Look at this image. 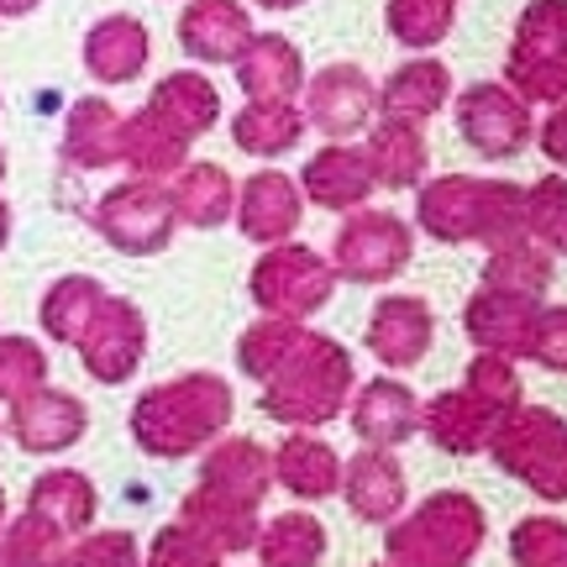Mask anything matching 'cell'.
<instances>
[{
    "label": "cell",
    "instance_id": "38",
    "mask_svg": "<svg viewBox=\"0 0 567 567\" xmlns=\"http://www.w3.org/2000/svg\"><path fill=\"white\" fill-rule=\"evenodd\" d=\"M484 284L488 289H515V295H547L551 284V252L536 247L530 237L505 247H488V264H484Z\"/></svg>",
    "mask_w": 567,
    "mask_h": 567
},
{
    "label": "cell",
    "instance_id": "16",
    "mask_svg": "<svg viewBox=\"0 0 567 567\" xmlns=\"http://www.w3.org/2000/svg\"><path fill=\"white\" fill-rule=\"evenodd\" d=\"M252 38H258V27L243 0H189L179 11V48L205 69L237 63Z\"/></svg>",
    "mask_w": 567,
    "mask_h": 567
},
{
    "label": "cell",
    "instance_id": "46",
    "mask_svg": "<svg viewBox=\"0 0 567 567\" xmlns=\"http://www.w3.org/2000/svg\"><path fill=\"white\" fill-rule=\"evenodd\" d=\"M526 358L530 363H542V368H551V373H567V305H542Z\"/></svg>",
    "mask_w": 567,
    "mask_h": 567
},
{
    "label": "cell",
    "instance_id": "30",
    "mask_svg": "<svg viewBox=\"0 0 567 567\" xmlns=\"http://www.w3.org/2000/svg\"><path fill=\"white\" fill-rule=\"evenodd\" d=\"M168 200L179 226L195 231H216L237 216V179L226 174L221 163H184L179 174L168 179Z\"/></svg>",
    "mask_w": 567,
    "mask_h": 567
},
{
    "label": "cell",
    "instance_id": "11",
    "mask_svg": "<svg viewBox=\"0 0 567 567\" xmlns=\"http://www.w3.org/2000/svg\"><path fill=\"white\" fill-rule=\"evenodd\" d=\"M300 111L321 137L352 142L379 122V84L368 80V69H358V63H326L305 80Z\"/></svg>",
    "mask_w": 567,
    "mask_h": 567
},
{
    "label": "cell",
    "instance_id": "47",
    "mask_svg": "<svg viewBox=\"0 0 567 567\" xmlns=\"http://www.w3.org/2000/svg\"><path fill=\"white\" fill-rule=\"evenodd\" d=\"M536 147H542V153H547L557 168H567V101L551 105L547 122L536 126Z\"/></svg>",
    "mask_w": 567,
    "mask_h": 567
},
{
    "label": "cell",
    "instance_id": "1",
    "mask_svg": "<svg viewBox=\"0 0 567 567\" xmlns=\"http://www.w3.org/2000/svg\"><path fill=\"white\" fill-rule=\"evenodd\" d=\"M415 226L446 247H505L526 237V184L478 179V174H442L415 189Z\"/></svg>",
    "mask_w": 567,
    "mask_h": 567
},
{
    "label": "cell",
    "instance_id": "26",
    "mask_svg": "<svg viewBox=\"0 0 567 567\" xmlns=\"http://www.w3.org/2000/svg\"><path fill=\"white\" fill-rule=\"evenodd\" d=\"M237 84L247 101H300L305 95V53L284 32H258L237 63Z\"/></svg>",
    "mask_w": 567,
    "mask_h": 567
},
{
    "label": "cell",
    "instance_id": "9",
    "mask_svg": "<svg viewBox=\"0 0 567 567\" xmlns=\"http://www.w3.org/2000/svg\"><path fill=\"white\" fill-rule=\"evenodd\" d=\"M415 258V226L394 210H352L331 243V268L347 284H389Z\"/></svg>",
    "mask_w": 567,
    "mask_h": 567
},
{
    "label": "cell",
    "instance_id": "42",
    "mask_svg": "<svg viewBox=\"0 0 567 567\" xmlns=\"http://www.w3.org/2000/svg\"><path fill=\"white\" fill-rule=\"evenodd\" d=\"M63 557V536L42 515H17L11 530H0V567H48Z\"/></svg>",
    "mask_w": 567,
    "mask_h": 567
},
{
    "label": "cell",
    "instance_id": "33",
    "mask_svg": "<svg viewBox=\"0 0 567 567\" xmlns=\"http://www.w3.org/2000/svg\"><path fill=\"white\" fill-rule=\"evenodd\" d=\"M105 305V284L90 279V274H63L59 284H48V295L38 305V321H42V337L59 347H80L84 331L95 326Z\"/></svg>",
    "mask_w": 567,
    "mask_h": 567
},
{
    "label": "cell",
    "instance_id": "20",
    "mask_svg": "<svg viewBox=\"0 0 567 567\" xmlns=\"http://www.w3.org/2000/svg\"><path fill=\"white\" fill-rule=\"evenodd\" d=\"M80 59L95 84H132L142 80V69L153 59V38H147V27L137 17L116 11V17H101L84 32Z\"/></svg>",
    "mask_w": 567,
    "mask_h": 567
},
{
    "label": "cell",
    "instance_id": "40",
    "mask_svg": "<svg viewBox=\"0 0 567 567\" xmlns=\"http://www.w3.org/2000/svg\"><path fill=\"white\" fill-rule=\"evenodd\" d=\"M48 389V352L32 337H0V405L11 410Z\"/></svg>",
    "mask_w": 567,
    "mask_h": 567
},
{
    "label": "cell",
    "instance_id": "23",
    "mask_svg": "<svg viewBox=\"0 0 567 567\" xmlns=\"http://www.w3.org/2000/svg\"><path fill=\"white\" fill-rule=\"evenodd\" d=\"M347 415H352V431H358L368 446H389V452L421 431V400H415V389L400 384V379H373V384H363L347 400Z\"/></svg>",
    "mask_w": 567,
    "mask_h": 567
},
{
    "label": "cell",
    "instance_id": "44",
    "mask_svg": "<svg viewBox=\"0 0 567 567\" xmlns=\"http://www.w3.org/2000/svg\"><path fill=\"white\" fill-rule=\"evenodd\" d=\"M478 400L509 415V410L520 405V373H515V358H499V352H478L473 363H467V379H463Z\"/></svg>",
    "mask_w": 567,
    "mask_h": 567
},
{
    "label": "cell",
    "instance_id": "43",
    "mask_svg": "<svg viewBox=\"0 0 567 567\" xmlns=\"http://www.w3.org/2000/svg\"><path fill=\"white\" fill-rule=\"evenodd\" d=\"M509 557L515 567H563L567 563V526L551 515H530L509 530Z\"/></svg>",
    "mask_w": 567,
    "mask_h": 567
},
{
    "label": "cell",
    "instance_id": "19",
    "mask_svg": "<svg viewBox=\"0 0 567 567\" xmlns=\"http://www.w3.org/2000/svg\"><path fill=\"white\" fill-rule=\"evenodd\" d=\"M122 132H126V116L105 95H84V101L69 105L63 116V142L59 153L69 168L80 174H101V168H116L122 163Z\"/></svg>",
    "mask_w": 567,
    "mask_h": 567
},
{
    "label": "cell",
    "instance_id": "55",
    "mask_svg": "<svg viewBox=\"0 0 567 567\" xmlns=\"http://www.w3.org/2000/svg\"><path fill=\"white\" fill-rule=\"evenodd\" d=\"M563 567H567V563H563Z\"/></svg>",
    "mask_w": 567,
    "mask_h": 567
},
{
    "label": "cell",
    "instance_id": "54",
    "mask_svg": "<svg viewBox=\"0 0 567 567\" xmlns=\"http://www.w3.org/2000/svg\"><path fill=\"white\" fill-rule=\"evenodd\" d=\"M142 567H153V563H142Z\"/></svg>",
    "mask_w": 567,
    "mask_h": 567
},
{
    "label": "cell",
    "instance_id": "7",
    "mask_svg": "<svg viewBox=\"0 0 567 567\" xmlns=\"http://www.w3.org/2000/svg\"><path fill=\"white\" fill-rule=\"evenodd\" d=\"M247 295L264 316H279V321H305L316 316L331 295H337V268L326 252L305 243H279L264 247V258L247 274Z\"/></svg>",
    "mask_w": 567,
    "mask_h": 567
},
{
    "label": "cell",
    "instance_id": "6",
    "mask_svg": "<svg viewBox=\"0 0 567 567\" xmlns=\"http://www.w3.org/2000/svg\"><path fill=\"white\" fill-rule=\"evenodd\" d=\"M488 452H494V463L505 467L509 478H520L530 494L567 499V421L563 415L520 400L505 421L494 425Z\"/></svg>",
    "mask_w": 567,
    "mask_h": 567
},
{
    "label": "cell",
    "instance_id": "22",
    "mask_svg": "<svg viewBox=\"0 0 567 567\" xmlns=\"http://www.w3.org/2000/svg\"><path fill=\"white\" fill-rule=\"evenodd\" d=\"M499 421H505V415L488 405V400H478L467 384L442 389L431 405H421V431L442 446V452H452V457H473V452H484Z\"/></svg>",
    "mask_w": 567,
    "mask_h": 567
},
{
    "label": "cell",
    "instance_id": "49",
    "mask_svg": "<svg viewBox=\"0 0 567 567\" xmlns=\"http://www.w3.org/2000/svg\"><path fill=\"white\" fill-rule=\"evenodd\" d=\"M6 243H11V200L0 195V252H6Z\"/></svg>",
    "mask_w": 567,
    "mask_h": 567
},
{
    "label": "cell",
    "instance_id": "51",
    "mask_svg": "<svg viewBox=\"0 0 567 567\" xmlns=\"http://www.w3.org/2000/svg\"><path fill=\"white\" fill-rule=\"evenodd\" d=\"M0 184H6V147H0Z\"/></svg>",
    "mask_w": 567,
    "mask_h": 567
},
{
    "label": "cell",
    "instance_id": "13",
    "mask_svg": "<svg viewBox=\"0 0 567 567\" xmlns=\"http://www.w3.org/2000/svg\"><path fill=\"white\" fill-rule=\"evenodd\" d=\"M237 231L258 247L295 243V231L305 221V189L300 179H289L284 168H258L252 179L237 184Z\"/></svg>",
    "mask_w": 567,
    "mask_h": 567
},
{
    "label": "cell",
    "instance_id": "34",
    "mask_svg": "<svg viewBox=\"0 0 567 567\" xmlns=\"http://www.w3.org/2000/svg\"><path fill=\"white\" fill-rule=\"evenodd\" d=\"M27 509L42 515V520L69 542V536H80V530L95 520L101 499H95V484L84 478L80 467H48L38 484H32V494H27Z\"/></svg>",
    "mask_w": 567,
    "mask_h": 567
},
{
    "label": "cell",
    "instance_id": "53",
    "mask_svg": "<svg viewBox=\"0 0 567 567\" xmlns=\"http://www.w3.org/2000/svg\"><path fill=\"white\" fill-rule=\"evenodd\" d=\"M48 567H63V563H48Z\"/></svg>",
    "mask_w": 567,
    "mask_h": 567
},
{
    "label": "cell",
    "instance_id": "25",
    "mask_svg": "<svg viewBox=\"0 0 567 567\" xmlns=\"http://www.w3.org/2000/svg\"><path fill=\"white\" fill-rule=\"evenodd\" d=\"M200 484L237 499V505H264V494L274 488V452L258 446L252 436H226V442L205 446Z\"/></svg>",
    "mask_w": 567,
    "mask_h": 567
},
{
    "label": "cell",
    "instance_id": "3",
    "mask_svg": "<svg viewBox=\"0 0 567 567\" xmlns=\"http://www.w3.org/2000/svg\"><path fill=\"white\" fill-rule=\"evenodd\" d=\"M352 352H347L337 337H321V331H300V342L289 347L274 373L264 379V410L268 421L289 425V431H316V425L337 421L352 400Z\"/></svg>",
    "mask_w": 567,
    "mask_h": 567
},
{
    "label": "cell",
    "instance_id": "15",
    "mask_svg": "<svg viewBox=\"0 0 567 567\" xmlns=\"http://www.w3.org/2000/svg\"><path fill=\"white\" fill-rule=\"evenodd\" d=\"M300 189H305V200L310 205L352 216V210H363V205L373 200L379 179H373L368 153L358 147V142H326L321 153H310V158H305Z\"/></svg>",
    "mask_w": 567,
    "mask_h": 567
},
{
    "label": "cell",
    "instance_id": "35",
    "mask_svg": "<svg viewBox=\"0 0 567 567\" xmlns=\"http://www.w3.org/2000/svg\"><path fill=\"white\" fill-rule=\"evenodd\" d=\"M122 163L137 174V179H174L184 163H189V142L174 132V126H163L147 105L126 116V132H122Z\"/></svg>",
    "mask_w": 567,
    "mask_h": 567
},
{
    "label": "cell",
    "instance_id": "18",
    "mask_svg": "<svg viewBox=\"0 0 567 567\" xmlns=\"http://www.w3.org/2000/svg\"><path fill=\"white\" fill-rule=\"evenodd\" d=\"M84 425H90V410L80 405V394L48 384V389H38L32 400L11 405L6 431H11V442H17L21 452L48 457V452H69V446L84 436Z\"/></svg>",
    "mask_w": 567,
    "mask_h": 567
},
{
    "label": "cell",
    "instance_id": "21",
    "mask_svg": "<svg viewBox=\"0 0 567 567\" xmlns=\"http://www.w3.org/2000/svg\"><path fill=\"white\" fill-rule=\"evenodd\" d=\"M342 494H347V505H352L358 520L389 526L410 499L405 467H400V457H394L389 446H368V452H358V457L342 467Z\"/></svg>",
    "mask_w": 567,
    "mask_h": 567
},
{
    "label": "cell",
    "instance_id": "36",
    "mask_svg": "<svg viewBox=\"0 0 567 567\" xmlns=\"http://www.w3.org/2000/svg\"><path fill=\"white\" fill-rule=\"evenodd\" d=\"M258 557L264 567H316L326 557V526L305 509H289L258 530Z\"/></svg>",
    "mask_w": 567,
    "mask_h": 567
},
{
    "label": "cell",
    "instance_id": "29",
    "mask_svg": "<svg viewBox=\"0 0 567 567\" xmlns=\"http://www.w3.org/2000/svg\"><path fill=\"white\" fill-rule=\"evenodd\" d=\"M342 457L316 431H289L274 446V484H284L295 499H331L342 488Z\"/></svg>",
    "mask_w": 567,
    "mask_h": 567
},
{
    "label": "cell",
    "instance_id": "12",
    "mask_svg": "<svg viewBox=\"0 0 567 567\" xmlns=\"http://www.w3.org/2000/svg\"><path fill=\"white\" fill-rule=\"evenodd\" d=\"M84 358V373L95 384H126L147 358V316L122 295H105L95 326L84 331V342L74 347Z\"/></svg>",
    "mask_w": 567,
    "mask_h": 567
},
{
    "label": "cell",
    "instance_id": "31",
    "mask_svg": "<svg viewBox=\"0 0 567 567\" xmlns=\"http://www.w3.org/2000/svg\"><path fill=\"white\" fill-rule=\"evenodd\" d=\"M179 520L200 530L221 557H231V551H252L258 547V530H264L252 505H237V499H226V494H216V488H205V484H195V494H184Z\"/></svg>",
    "mask_w": 567,
    "mask_h": 567
},
{
    "label": "cell",
    "instance_id": "5",
    "mask_svg": "<svg viewBox=\"0 0 567 567\" xmlns=\"http://www.w3.org/2000/svg\"><path fill=\"white\" fill-rule=\"evenodd\" d=\"M505 84L526 105L567 101V0H530L515 17L505 53Z\"/></svg>",
    "mask_w": 567,
    "mask_h": 567
},
{
    "label": "cell",
    "instance_id": "41",
    "mask_svg": "<svg viewBox=\"0 0 567 567\" xmlns=\"http://www.w3.org/2000/svg\"><path fill=\"white\" fill-rule=\"evenodd\" d=\"M300 321H279V316H264L258 326H247L243 342H237V368H243L247 379H258L264 384L268 373L289 358V347L300 342Z\"/></svg>",
    "mask_w": 567,
    "mask_h": 567
},
{
    "label": "cell",
    "instance_id": "8",
    "mask_svg": "<svg viewBox=\"0 0 567 567\" xmlns=\"http://www.w3.org/2000/svg\"><path fill=\"white\" fill-rule=\"evenodd\" d=\"M90 226L116 252H126V258H153V252H163V247L174 243L179 216H174V200H168V184L132 174V179L111 184L101 200H95Z\"/></svg>",
    "mask_w": 567,
    "mask_h": 567
},
{
    "label": "cell",
    "instance_id": "52",
    "mask_svg": "<svg viewBox=\"0 0 567 567\" xmlns=\"http://www.w3.org/2000/svg\"><path fill=\"white\" fill-rule=\"evenodd\" d=\"M0 520H6V494H0Z\"/></svg>",
    "mask_w": 567,
    "mask_h": 567
},
{
    "label": "cell",
    "instance_id": "10",
    "mask_svg": "<svg viewBox=\"0 0 567 567\" xmlns=\"http://www.w3.org/2000/svg\"><path fill=\"white\" fill-rule=\"evenodd\" d=\"M452 111H457L463 142L478 158H494V163L520 158L530 142H536V116H530V105L505 80L467 84L463 95H452Z\"/></svg>",
    "mask_w": 567,
    "mask_h": 567
},
{
    "label": "cell",
    "instance_id": "32",
    "mask_svg": "<svg viewBox=\"0 0 567 567\" xmlns=\"http://www.w3.org/2000/svg\"><path fill=\"white\" fill-rule=\"evenodd\" d=\"M305 132H310V122L295 101H247L231 116V142L247 158H284L305 142Z\"/></svg>",
    "mask_w": 567,
    "mask_h": 567
},
{
    "label": "cell",
    "instance_id": "17",
    "mask_svg": "<svg viewBox=\"0 0 567 567\" xmlns=\"http://www.w3.org/2000/svg\"><path fill=\"white\" fill-rule=\"evenodd\" d=\"M363 342L384 368H415L436 342V316L421 295H384L368 316Z\"/></svg>",
    "mask_w": 567,
    "mask_h": 567
},
{
    "label": "cell",
    "instance_id": "28",
    "mask_svg": "<svg viewBox=\"0 0 567 567\" xmlns=\"http://www.w3.org/2000/svg\"><path fill=\"white\" fill-rule=\"evenodd\" d=\"M452 69L442 59H410L400 63L384 84H379V116H400V122H431L452 105Z\"/></svg>",
    "mask_w": 567,
    "mask_h": 567
},
{
    "label": "cell",
    "instance_id": "50",
    "mask_svg": "<svg viewBox=\"0 0 567 567\" xmlns=\"http://www.w3.org/2000/svg\"><path fill=\"white\" fill-rule=\"evenodd\" d=\"M258 11H295V6H305V0H252Z\"/></svg>",
    "mask_w": 567,
    "mask_h": 567
},
{
    "label": "cell",
    "instance_id": "2",
    "mask_svg": "<svg viewBox=\"0 0 567 567\" xmlns=\"http://www.w3.org/2000/svg\"><path fill=\"white\" fill-rule=\"evenodd\" d=\"M231 384L221 373H179L163 384L142 389L132 405V442L147 457H189L205 452L210 442H221V431L231 425Z\"/></svg>",
    "mask_w": 567,
    "mask_h": 567
},
{
    "label": "cell",
    "instance_id": "24",
    "mask_svg": "<svg viewBox=\"0 0 567 567\" xmlns=\"http://www.w3.org/2000/svg\"><path fill=\"white\" fill-rule=\"evenodd\" d=\"M142 105H147L163 126H174L189 147L221 122V90H216V80L200 74V69H174V74H163Z\"/></svg>",
    "mask_w": 567,
    "mask_h": 567
},
{
    "label": "cell",
    "instance_id": "48",
    "mask_svg": "<svg viewBox=\"0 0 567 567\" xmlns=\"http://www.w3.org/2000/svg\"><path fill=\"white\" fill-rule=\"evenodd\" d=\"M38 6H42V0H0V17H6V21H17V17H32Z\"/></svg>",
    "mask_w": 567,
    "mask_h": 567
},
{
    "label": "cell",
    "instance_id": "27",
    "mask_svg": "<svg viewBox=\"0 0 567 567\" xmlns=\"http://www.w3.org/2000/svg\"><path fill=\"white\" fill-rule=\"evenodd\" d=\"M368 168L379 189H421L425 168H431V147H425V126L421 122H400V116H379L368 126Z\"/></svg>",
    "mask_w": 567,
    "mask_h": 567
},
{
    "label": "cell",
    "instance_id": "45",
    "mask_svg": "<svg viewBox=\"0 0 567 567\" xmlns=\"http://www.w3.org/2000/svg\"><path fill=\"white\" fill-rule=\"evenodd\" d=\"M63 567H142V551L126 530H95L80 536L74 547H63Z\"/></svg>",
    "mask_w": 567,
    "mask_h": 567
},
{
    "label": "cell",
    "instance_id": "39",
    "mask_svg": "<svg viewBox=\"0 0 567 567\" xmlns=\"http://www.w3.org/2000/svg\"><path fill=\"white\" fill-rule=\"evenodd\" d=\"M526 237L547 247L551 258L567 252V179L563 174H542L526 184Z\"/></svg>",
    "mask_w": 567,
    "mask_h": 567
},
{
    "label": "cell",
    "instance_id": "37",
    "mask_svg": "<svg viewBox=\"0 0 567 567\" xmlns=\"http://www.w3.org/2000/svg\"><path fill=\"white\" fill-rule=\"evenodd\" d=\"M389 38L410 53H431L457 27V0H389L384 6Z\"/></svg>",
    "mask_w": 567,
    "mask_h": 567
},
{
    "label": "cell",
    "instance_id": "14",
    "mask_svg": "<svg viewBox=\"0 0 567 567\" xmlns=\"http://www.w3.org/2000/svg\"><path fill=\"white\" fill-rule=\"evenodd\" d=\"M542 300L536 295H515V289H478L463 305V331L473 337L478 352H499V358H526L530 331H536Z\"/></svg>",
    "mask_w": 567,
    "mask_h": 567
},
{
    "label": "cell",
    "instance_id": "4",
    "mask_svg": "<svg viewBox=\"0 0 567 567\" xmlns=\"http://www.w3.org/2000/svg\"><path fill=\"white\" fill-rule=\"evenodd\" d=\"M488 536V520L478 499L463 488L431 494L421 509L389 530V563L394 567H467Z\"/></svg>",
    "mask_w": 567,
    "mask_h": 567
}]
</instances>
